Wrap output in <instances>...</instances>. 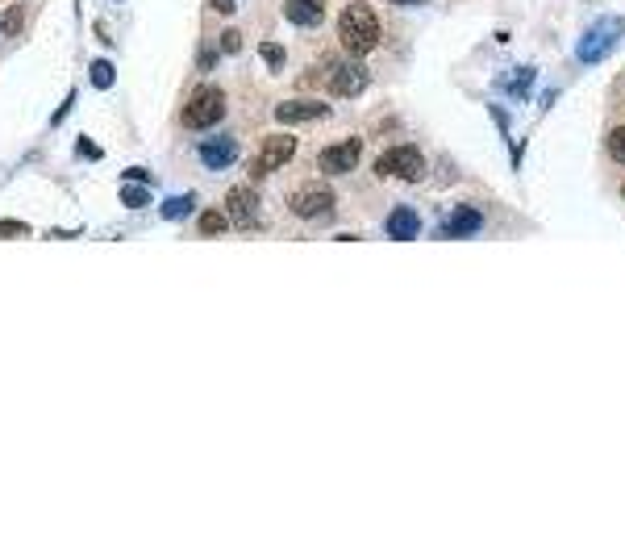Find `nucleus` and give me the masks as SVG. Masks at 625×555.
<instances>
[{
    "mask_svg": "<svg viewBox=\"0 0 625 555\" xmlns=\"http://www.w3.org/2000/svg\"><path fill=\"white\" fill-rule=\"evenodd\" d=\"M88 76H92V84H97V88H113V80H117V71H113V63H105V59H97V63L88 67Z\"/></svg>",
    "mask_w": 625,
    "mask_h": 555,
    "instance_id": "obj_18",
    "label": "nucleus"
},
{
    "mask_svg": "<svg viewBox=\"0 0 625 555\" xmlns=\"http://www.w3.org/2000/svg\"><path fill=\"white\" fill-rule=\"evenodd\" d=\"M421 234V218H417V209H409V205H396L388 213V239H396V242H413Z\"/></svg>",
    "mask_w": 625,
    "mask_h": 555,
    "instance_id": "obj_14",
    "label": "nucleus"
},
{
    "mask_svg": "<svg viewBox=\"0 0 625 555\" xmlns=\"http://www.w3.org/2000/svg\"><path fill=\"white\" fill-rule=\"evenodd\" d=\"M376 175H388V180H405V184H417L425 175V155L417 146H388V151L376 159Z\"/></svg>",
    "mask_w": 625,
    "mask_h": 555,
    "instance_id": "obj_2",
    "label": "nucleus"
},
{
    "mask_svg": "<svg viewBox=\"0 0 625 555\" xmlns=\"http://www.w3.org/2000/svg\"><path fill=\"white\" fill-rule=\"evenodd\" d=\"M17 234H25L22 221H0V239H17Z\"/></svg>",
    "mask_w": 625,
    "mask_h": 555,
    "instance_id": "obj_26",
    "label": "nucleus"
},
{
    "mask_svg": "<svg viewBox=\"0 0 625 555\" xmlns=\"http://www.w3.org/2000/svg\"><path fill=\"white\" fill-rule=\"evenodd\" d=\"M367 84H371V71H367L359 59H346V63H338L334 71H330V92H334V97H359Z\"/></svg>",
    "mask_w": 625,
    "mask_h": 555,
    "instance_id": "obj_8",
    "label": "nucleus"
},
{
    "mask_svg": "<svg viewBox=\"0 0 625 555\" xmlns=\"http://www.w3.org/2000/svg\"><path fill=\"white\" fill-rule=\"evenodd\" d=\"M263 63H267L271 71H280L284 67V46L280 42H263Z\"/></svg>",
    "mask_w": 625,
    "mask_h": 555,
    "instance_id": "obj_20",
    "label": "nucleus"
},
{
    "mask_svg": "<svg viewBox=\"0 0 625 555\" xmlns=\"http://www.w3.org/2000/svg\"><path fill=\"white\" fill-rule=\"evenodd\" d=\"M196 226H201V234H226V230H229V218H226V213H217V209H205Z\"/></svg>",
    "mask_w": 625,
    "mask_h": 555,
    "instance_id": "obj_17",
    "label": "nucleus"
},
{
    "mask_svg": "<svg viewBox=\"0 0 625 555\" xmlns=\"http://www.w3.org/2000/svg\"><path fill=\"white\" fill-rule=\"evenodd\" d=\"M392 5H430V0H392Z\"/></svg>",
    "mask_w": 625,
    "mask_h": 555,
    "instance_id": "obj_29",
    "label": "nucleus"
},
{
    "mask_svg": "<svg viewBox=\"0 0 625 555\" xmlns=\"http://www.w3.org/2000/svg\"><path fill=\"white\" fill-rule=\"evenodd\" d=\"M480 226H484V213L471 205H459L446 213V221L438 226V239H471V234H480Z\"/></svg>",
    "mask_w": 625,
    "mask_h": 555,
    "instance_id": "obj_10",
    "label": "nucleus"
},
{
    "mask_svg": "<svg viewBox=\"0 0 625 555\" xmlns=\"http://www.w3.org/2000/svg\"><path fill=\"white\" fill-rule=\"evenodd\" d=\"M609 155H613L617 164H625V126H617V130L609 134Z\"/></svg>",
    "mask_w": 625,
    "mask_h": 555,
    "instance_id": "obj_21",
    "label": "nucleus"
},
{
    "mask_svg": "<svg viewBox=\"0 0 625 555\" xmlns=\"http://www.w3.org/2000/svg\"><path fill=\"white\" fill-rule=\"evenodd\" d=\"M226 218H229V226L250 230L255 221H259V193H255V188H229L226 193Z\"/></svg>",
    "mask_w": 625,
    "mask_h": 555,
    "instance_id": "obj_9",
    "label": "nucleus"
},
{
    "mask_svg": "<svg viewBox=\"0 0 625 555\" xmlns=\"http://www.w3.org/2000/svg\"><path fill=\"white\" fill-rule=\"evenodd\" d=\"M359 159H363V142L359 138H346V142H334V146H325L322 151V172L325 175H346V172H355Z\"/></svg>",
    "mask_w": 625,
    "mask_h": 555,
    "instance_id": "obj_7",
    "label": "nucleus"
},
{
    "mask_svg": "<svg viewBox=\"0 0 625 555\" xmlns=\"http://www.w3.org/2000/svg\"><path fill=\"white\" fill-rule=\"evenodd\" d=\"M621 38H625V22H621V17H604L601 25H592V30L580 38V51H575V55H580L583 63H601V59L609 55Z\"/></svg>",
    "mask_w": 625,
    "mask_h": 555,
    "instance_id": "obj_4",
    "label": "nucleus"
},
{
    "mask_svg": "<svg viewBox=\"0 0 625 555\" xmlns=\"http://www.w3.org/2000/svg\"><path fill=\"white\" fill-rule=\"evenodd\" d=\"M22 25H25V9H22V5H13V9L5 13L0 30H5V33H22Z\"/></svg>",
    "mask_w": 625,
    "mask_h": 555,
    "instance_id": "obj_19",
    "label": "nucleus"
},
{
    "mask_svg": "<svg viewBox=\"0 0 625 555\" xmlns=\"http://www.w3.org/2000/svg\"><path fill=\"white\" fill-rule=\"evenodd\" d=\"M529 84H534V67H518V71L505 80V88L513 97H529Z\"/></svg>",
    "mask_w": 625,
    "mask_h": 555,
    "instance_id": "obj_16",
    "label": "nucleus"
},
{
    "mask_svg": "<svg viewBox=\"0 0 625 555\" xmlns=\"http://www.w3.org/2000/svg\"><path fill=\"white\" fill-rule=\"evenodd\" d=\"M196 63H201V67H213L217 63V51H201V55H196Z\"/></svg>",
    "mask_w": 625,
    "mask_h": 555,
    "instance_id": "obj_27",
    "label": "nucleus"
},
{
    "mask_svg": "<svg viewBox=\"0 0 625 555\" xmlns=\"http://www.w3.org/2000/svg\"><path fill=\"white\" fill-rule=\"evenodd\" d=\"M201 164L205 167H213V172H226L229 164L238 159V142L234 138H209V142H201Z\"/></svg>",
    "mask_w": 625,
    "mask_h": 555,
    "instance_id": "obj_13",
    "label": "nucleus"
},
{
    "mask_svg": "<svg viewBox=\"0 0 625 555\" xmlns=\"http://www.w3.org/2000/svg\"><path fill=\"white\" fill-rule=\"evenodd\" d=\"M325 118H330V105L325 100H284V105H275V121H284V126L325 121Z\"/></svg>",
    "mask_w": 625,
    "mask_h": 555,
    "instance_id": "obj_11",
    "label": "nucleus"
},
{
    "mask_svg": "<svg viewBox=\"0 0 625 555\" xmlns=\"http://www.w3.org/2000/svg\"><path fill=\"white\" fill-rule=\"evenodd\" d=\"M196 209V193H183V196H172V201H163V221H180V218H188Z\"/></svg>",
    "mask_w": 625,
    "mask_h": 555,
    "instance_id": "obj_15",
    "label": "nucleus"
},
{
    "mask_svg": "<svg viewBox=\"0 0 625 555\" xmlns=\"http://www.w3.org/2000/svg\"><path fill=\"white\" fill-rule=\"evenodd\" d=\"M146 201H151V196H146V188H121V205L142 209V205H146Z\"/></svg>",
    "mask_w": 625,
    "mask_h": 555,
    "instance_id": "obj_22",
    "label": "nucleus"
},
{
    "mask_svg": "<svg viewBox=\"0 0 625 555\" xmlns=\"http://www.w3.org/2000/svg\"><path fill=\"white\" fill-rule=\"evenodd\" d=\"M126 184H134V180H138V184H151V172H142V167H126Z\"/></svg>",
    "mask_w": 625,
    "mask_h": 555,
    "instance_id": "obj_25",
    "label": "nucleus"
},
{
    "mask_svg": "<svg viewBox=\"0 0 625 555\" xmlns=\"http://www.w3.org/2000/svg\"><path fill=\"white\" fill-rule=\"evenodd\" d=\"M296 155V138L292 134H271V138H263V146H259V159L250 164V175L255 180H263V175H271L275 167H284Z\"/></svg>",
    "mask_w": 625,
    "mask_h": 555,
    "instance_id": "obj_5",
    "label": "nucleus"
},
{
    "mask_svg": "<svg viewBox=\"0 0 625 555\" xmlns=\"http://www.w3.org/2000/svg\"><path fill=\"white\" fill-rule=\"evenodd\" d=\"M76 151H79V159H100V146L92 138H76Z\"/></svg>",
    "mask_w": 625,
    "mask_h": 555,
    "instance_id": "obj_24",
    "label": "nucleus"
},
{
    "mask_svg": "<svg viewBox=\"0 0 625 555\" xmlns=\"http://www.w3.org/2000/svg\"><path fill=\"white\" fill-rule=\"evenodd\" d=\"M338 38H342V46L359 59V55H371L379 46L384 25H379L376 9H371L367 0H355V5H346V9L338 13Z\"/></svg>",
    "mask_w": 625,
    "mask_h": 555,
    "instance_id": "obj_1",
    "label": "nucleus"
},
{
    "mask_svg": "<svg viewBox=\"0 0 625 555\" xmlns=\"http://www.w3.org/2000/svg\"><path fill=\"white\" fill-rule=\"evenodd\" d=\"M221 118H226V92L221 88H201V92H192V100L180 113V121L188 130H209Z\"/></svg>",
    "mask_w": 625,
    "mask_h": 555,
    "instance_id": "obj_3",
    "label": "nucleus"
},
{
    "mask_svg": "<svg viewBox=\"0 0 625 555\" xmlns=\"http://www.w3.org/2000/svg\"><path fill=\"white\" fill-rule=\"evenodd\" d=\"M284 17L301 30H317L325 22V5L322 0H284Z\"/></svg>",
    "mask_w": 625,
    "mask_h": 555,
    "instance_id": "obj_12",
    "label": "nucleus"
},
{
    "mask_svg": "<svg viewBox=\"0 0 625 555\" xmlns=\"http://www.w3.org/2000/svg\"><path fill=\"white\" fill-rule=\"evenodd\" d=\"M221 51H226V55H238V51H242V33H238V30L221 33Z\"/></svg>",
    "mask_w": 625,
    "mask_h": 555,
    "instance_id": "obj_23",
    "label": "nucleus"
},
{
    "mask_svg": "<svg viewBox=\"0 0 625 555\" xmlns=\"http://www.w3.org/2000/svg\"><path fill=\"white\" fill-rule=\"evenodd\" d=\"M213 9L217 13H234V0H213Z\"/></svg>",
    "mask_w": 625,
    "mask_h": 555,
    "instance_id": "obj_28",
    "label": "nucleus"
},
{
    "mask_svg": "<svg viewBox=\"0 0 625 555\" xmlns=\"http://www.w3.org/2000/svg\"><path fill=\"white\" fill-rule=\"evenodd\" d=\"M621 193H625V188H621Z\"/></svg>",
    "mask_w": 625,
    "mask_h": 555,
    "instance_id": "obj_30",
    "label": "nucleus"
},
{
    "mask_svg": "<svg viewBox=\"0 0 625 555\" xmlns=\"http://www.w3.org/2000/svg\"><path fill=\"white\" fill-rule=\"evenodd\" d=\"M288 209L304 221L325 218V213H334V188H301L288 196Z\"/></svg>",
    "mask_w": 625,
    "mask_h": 555,
    "instance_id": "obj_6",
    "label": "nucleus"
}]
</instances>
